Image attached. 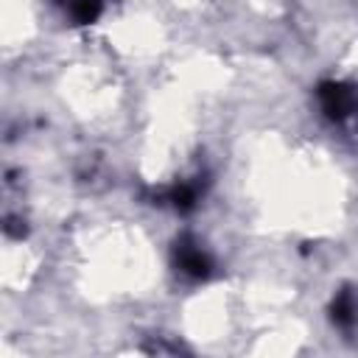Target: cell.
I'll use <instances>...</instances> for the list:
<instances>
[{"label": "cell", "mask_w": 358, "mask_h": 358, "mask_svg": "<svg viewBox=\"0 0 358 358\" xmlns=\"http://www.w3.org/2000/svg\"><path fill=\"white\" fill-rule=\"evenodd\" d=\"M319 101H322V109L327 112V117H333V120L350 117L358 106V95L347 84H338V81L322 84L319 87Z\"/></svg>", "instance_id": "cell-1"}, {"label": "cell", "mask_w": 358, "mask_h": 358, "mask_svg": "<svg viewBox=\"0 0 358 358\" xmlns=\"http://www.w3.org/2000/svg\"><path fill=\"white\" fill-rule=\"evenodd\" d=\"M176 266L187 277H207L210 274V257L193 243V241H179L176 243Z\"/></svg>", "instance_id": "cell-2"}, {"label": "cell", "mask_w": 358, "mask_h": 358, "mask_svg": "<svg viewBox=\"0 0 358 358\" xmlns=\"http://www.w3.org/2000/svg\"><path fill=\"white\" fill-rule=\"evenodd\" d=\"M330 313H333V322L338 324V327H352L355 324V319H358V302H355V296H352V291H341L338 296H336V302H333V308H330Z\"/></svg>", "instance_id": "cell-3"}, {"label": "cell", "mask_w": 358, "mask_h": 358, "mask_svg": "<svg viewBox=\"0 0 358 358\" xmlns=\"http://www.w3.org/2000/svg\"><path fill=\"white\" fill-rule=\"evenodd\" d=\"M76 22H92L101 14V0H62Z\"/></svg>", "instance_id": "cell-4"}, {"label": "cell", "mask_w": 358, "mask_h": 358, "mask_svg": "<svg viewBox=\"0 0 358 358\" xmlns=\"http://www.w3.org/2000/svg\"><path fill=\"white\" fill-rule=\"evenodd\" d=\"M196 196H199V187L196 185H176L171 193H168V201L176 207V210H190L196 204Z\"/></svg>", "instance_id": "cell-5"}]
</instances>
